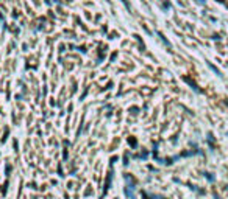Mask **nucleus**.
I'll return each mask as SVG.
<instances>
[{"label":"nucleus","instance_id":"nucleus-18","mask_svg":"<svg viewBox=\"0 0 228 199\" xmlns=\"http://www.w3.org/2000/svg\"><path fill=\"white\" fill-rule=\"evenodd\" d=\"M217 2H225V0H217Z\"/></svg>","mask_w":228,"mask_h":199},{"label":"nucleus","instance_id":"nucleus-2","mask_svg":"<svg viewBox=\"0 0 228 199\" xmlns=\"http://www.w3.org/2000/svg\"><path fill=\"white\" fill-rule=\"evenodd\" d=\"M8 135H9V129L5 128V132H3V137H2V143H5V142L8 140Z\"/></svg>","mask_w":228,"mask_h":199},{"label":"nucleus","instance_id":"nucleus-14","mask_svg":"<svg viewBox=\"0 0 228 199\" xmlns=\"http://www.w3.org/2000/svg\"><path fill=\"white\" fill-rule=\"evenodd\" d=\"M58 48H59V51H61V53H64V51H66V45H64V44H61Z\"/></svg>","mask_w":228,"mask_h":199},{"label":"nucleus","instance_id":"nucleus-10","mask_svg":"<svg viewBox=\"0 0 228 199\" xmlns=\"http://www.w3.org/2000/svg\"><path fill=\"white\" fill-rule=\"evenodd\" d=\"M5 171H6V176H9V173H11V165H9V163H6Z\"/></svg>","mask_w":228,"mask_h":199},{"label":"nucleus","instance_id":"nucleus-9","mask_svg":"<svg viewBox=\"0 0 228 199\" xmlns=\"http://www.w3.org/2000/svg\"><path fill=\"white\" fill-rule=\"evenodd\" d=\"M113 86H114V84H113V81H111V82H108V86H106V87H103V89H102V92L108 90V89H113Z\"/></svg>","mask_w":228,"mask_h":199},{"label":"nucleus","instance_id":"nucleus-15","mask_svg":"<svg viewBox=\"0 0 228 199\" xmlns=\"http://www.w3.org/2000/svg\"><path fill=\"white\" fill-rule=\"evenodd\" d=\"M13 143H14V151L17 152V151H19V143H17V140H14Z\"/></svg>","mask_w":228,"mask_h":199},{"label":"nucleus","instance_id":"nucleus-11","mask_svg":"<svg viewBox=\"0 0 228 199\" xmlns=\"http://www.w3.org/2000/svg\"><path fill=\"white\" fill-rule=\"evenodd\" d=\"M81 131H83V123H81L80 126H78V131H77V137H80V135H81Z\"/></svg>","mask_w":228,"mask_h":199},{"label":"nucleus","instance_id":"nucleus-3","mask_svg":"<svg viewBox=\"0 0 228 199\" xmlns=\"http://www.w3.org/2000/svg\"><path fill=\"white\" fill-rule=\"evenodd\" d=\"M136 41H138V44H139V50H141V51H144V50H145V47H144V42H142V39H141L139 36H136Z\"/></svg>","mask_w":228,"mask_h":199},{"label":"nucleus","instance_id":"nucleus-6","mask_svg":"<svg viewBox=\"0 0 228 199\" xmlns=\"http://www.w3.org/2000/svg\"><path fill=\"white\" fill-rule=\"evenodd\" d=\"M58 176H59V177H64V170L61 168V165L58 167Z\"/></svg>","mask_w":228,"mask_h":199},{"label":"nucleus","instance_id":"nucleus-4","mask_svg":"<svg viewBox=\"0 0 228 199\" xmlns=\"http://www.w3.org/2000/svg\"><path fill=\"white\" fill-rule=\"evenodd\" d=\"M6 191H8V181H6V184L3 185V188H2V196H5Z\"/></svg>","mask_w":228,"mask_h":199},{"label":"nucleus","instance_id":"nucleus-8","mask_svg":"<svg viewBox=\"0 0 228 199\" xmlns=\"http://www.w3.org/2000/svg\"><path fill=\"white\" fill-rule=\"evenodd\" d=\"M128 143H130V145H131V146H133V148L136 146V140H134L133 137H130V138H128Z\"/></svg>","mask_w":228,"mask_h":199},{"label":"nucleus","instance_id":"nucleus-7","mask_svg":"<svg viewBox=\"0 0 228 199\" xmlns=\"http://www.w3.org/2000/svg\"><path fill=\"white\" fill-rule=\"evenodd\" d=\"M67 157H69V152H67V149H62V159H64V160H67Z\"/></svg>","mask_w":228,"mask_h":199},{"label":"nucleus","instance_id":"nucleus-13","mask_svg":"<svg viewBox=\"0 0 228 199\" xmlns=\"http://www.w3.org/2000/svg\"><path fill=\"white\" fill-rule=\"evenodd\" d=\"M86 95H88V87H86V89H84V92H83V94H81V97H80V101H83Z\"/></svg>","mask_w":228,"mask_h":199},{"label":"nucleus","instance_id":"nucleus-1","mask_svg":"<svg viewBox=\"0 0 228 199\" xmlns=\"http://www.w3.org/2000/svg\"><path fill=\"white\" fill-rule=\"evenodd\" d=\"M111 179H113V171L106 176V182H105V187H103V193H106L110 190V185H111Z\"/></svg>","mask_w":228,"mask_h":199},{"label":"nucleus","instance_id":"nucleus-12","mask_svg":"<svg viewBox=\"0 0 228 199\" xmlns=\"http://www.w3.org/2000/svg\"><path fill=\"white\" fill-rule=\"evenodd\" d=\"M103 59H105V51H102L100 55H98V59H97V61H98V62H102Z\"/></svg>","mask_w":228,"mask_h":199},{"label":"nucleus","instance_id":"nucleus-17","mask_svg":"<svg viewBox=\"0 0 228 199\" xmlns=\"http://www.w3.org/2000/svg\"><path fill=\"white\" fill-rule=\"evenodd\" d=\"M116 58H117V53H113V55H111V58H110V59H111V62L116 61Z\"/></svg>","mask_w":228,"mask_h":199},{"label":"nucleus","instance_id":"nucleus-5","mask_svg":"<svg viewBox=\"0 0 228 199\" xmlns=\"http://www.w3.org/2000/svg\"><path fill=\"white\" fill-rule=\"evenodd\" d=\"M158 34H160V38H161V41H163V42H164V44H166V45H167V47H169V45H170V44H169V41H167V39H166V38H164V34H161V33H158Z\"/></svg>","mask_w":228,"mask_h":199},{"label":"nucleus","instance_id":"nucleus-16","mask_svg":"<svg viewBox=\"0 0 228 199\" xmlns=\"http://www.w3.org/2000/svg\"><path fill=\"white\" fill-rule=\"evenodd\" d=\"M75 50H78L80 53H86V48H84V47H77Z\"/></svg>","mask_w":228,"mask_h":199}]
</instances>
